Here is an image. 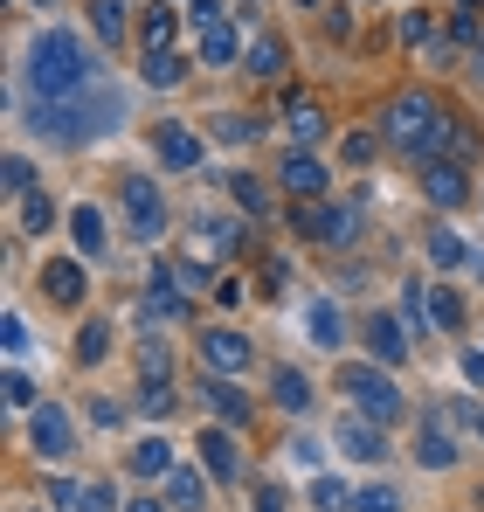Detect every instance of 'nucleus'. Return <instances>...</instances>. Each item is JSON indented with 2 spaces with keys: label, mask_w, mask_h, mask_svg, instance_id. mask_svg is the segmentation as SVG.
<instances>
[{
  "label": "nucleus",
  "mask_w": 484,
  "mask_h": 512,
  "mask_svg": "<svg viewBox=\"0 0 484 512\" xmlns=\"http://www.w3.org/2000/svg\"><path fill=\"white\" fill-rule=\"evenodd\" d=\"M28 84L42 90V104L77 97V90L97 84V56H83V42L70 35V28H49V35L28 49Z\"/></svg>",
  "instance_id": "1"
},
{
  "label": "nucleus",
  "mask_w": 484,
  "mask_h": 512,
  "mask_svg": "<svg viewBox=\"0 0 484 512\" xmlns=\"http://www.w3.org/2000/svg\"><path fill=\"white\" fill-rule=\"evenodd\" d=\"M381 132H388V146H402V153H422V160H443V146L457 139L450 132V111L443 104H429V97H395L388 111H381Z\"/></svg>",
  "instance_id": "2"
},
{
  "label": "nucleus",
  "mask_w": 484,
  "mask_h": 512,
  "mask_svg": "<svg viewBox=\"0 0 484 512\" xmlns=\"http://www.w3.org/2000/svg\"><path fill=\"white\" fill-rule=\"evenodd\" d=\"M118 90H77V97H56V104H42V132H56V139H97V132H111L118 125Z\"/></svg>",
  "instance_id": "3"
},
{
  "label": "nucleus",
  "mask_w": 484,
  "mask_h": 512,
  "mask_svg": "<svg viewBox=\"0 0 484 512\" xmlns=\"http://www.w3.org/2000/svg\"><path fill=\"white\" fill-rule=\"evenodd\" d=\"M339 388H346L374 423H395V416H402V388H395L381 367H346V374H339Z\"/></svg>",
  "instance_id": "4"
},
{
  "label": "nucleus",
  "mask_w": 484,
  "mask_h": 512,
  "mask_svg": "<svg viewBox=\"0 0 484 512\" xmlns=\"http://www.w3.org/2000/svg\"><path fill=\"white\" fill-rule=\"evenodd\" d=\"M118 201H125V222H132V236H160L166 229V201H160V187L146 180V173H125V187H118Z\"/></svg>",
  "instance_id": "5"
},
{
  "label": "nucleus",
  "mask_w": 484,
  "mask_h": 512,
  "mask_svg": "<svg viewBox=\"0 0 484 512\" xmlns=\"http://www.w3.org/2000/svg\"><path fill=\"white\" fill-rule=\"evenodd\" d=\"M298 236H312V243H353V208H298Z\"/></svg>",
  "instance_id": "6"
},
{
  "label": "nucleus",
  "mask_w": 484,
  "mask_h": 512,
  "mask_svg": "<svg viewBox=\"0 0 484 512\" xmlns=\"http://www.w3.org/2000/svg\"><path fill=\"white\" fill-rule=\"evenodd\" d=\"M153 153H160V167H173V173H194V167H201V139H194L187 125H160Z\"/></svg>",
  "instance_id": "7"
},
{
  "label": "nucleus",
  "mask_w": 484,
  "mask_h": 512,
  "mask_svg": "<svg viewBox=\"0 0 484 512\" xmlns=\"http://www.w3.org/2000/svg\"><path fill=\"white\" fill-rule=\"evenodd\" d=\"M201 360H208V374H242L249 367V340L242 333H201Z\"/></svg>",
  "instance_id": "8"
},
{
  "label": "nucleus",
  "mask_w": 484,
  "mask_h": 512,
  "mask_svg": "<svg viewBox=\"0 0 484 512\" xmlns=\"http://www.w3.org/2000/svg\"><path fill=\"white\" fill-rule=\"evenodd\" d=\"M28 436H35L42 457H70V450H77V436H70V416H63V409H35V429H28Z\"/></svg>",
  "instance_id": "9"
},
{
  "label": "nucleus",
  "mask_w": 484,
  "mask_h": 512,
  "mask_svg": "<svg viewBox=\"0 0 484 512\" xmlns=\"http://www.w3.org/2000/svg\"><path fill=\"white\" fill-rule=\"evenodd\" d=\"M367 353H374L381 367H402V360H408V333L395 326V319L374 312V319H367Z\"/></svg>",
  "instance_id": "10"
},
{
  "label": "nucleus",
  "mask_w": 484,
  "mask_h": 512,
  "mask_svg": "<svg viewBox=\"0 0 484 512\" xmlns=\"http://www.w3.org/2000/svg\"><path fill=\"white\" fill-rule=\"evenodd\" d=\"M422 194H429L436 208H457V201L471 194V180H464V167H450V160H436V167L422 173Z\"/></svg>",
  "instance_id": "11"
},
{
  "label": "nucleus",
  "mask_w": 484,
  "mask_h": 512,
  "mask_svg": "<svg viewBox=\"0 0 484 512\" xmlns=\"http://www.w3.org/2000/svg\"><path fill=\"white\" fill-rule=\"evenodd\" d=\"M381 429L388 423H374V416H346V423H339V450H346V457H381V450H388Z\"/></svg>",
  "instance_id": "12"
},
{
  "label": "nucleus",
  "mask_w": 484,
  "mask_h": 512,
  "mask_svg": "<svg viewBox=\"0 0 484 512\" xmlns=\"http://www.w3.org/2000/svg\"><path fill=\"white\" fill-rule=\"evenodd\" d=\"M284 187H291L298 201L325 194V160H319V153H291V160H284Z\"/></svg>",
  "instance_id": "13"
},
{
  "label": "nucleus",
  "mask_w": 484,
  "mask_h": 512,
  "mask_svg": "<svg viewBox=\"0 0 484 512\" xmlns=\"http://www.w3.org/2000/svg\"><path fill=\"white\" fill-rule=\"evenodd\" d=\"M42 291H49L56 305H83V263H70V256H56V263L42 270Z\"/></svg>",
  "instance_id": "14"
},
{
  "label": "nucleus",
  "mask_w": 484,
  "mask_h": 512,
  "mask_svg": "<svg viewBox=\"0 0 484 512\" xmlns=\"http://www.w3.org/2000/svg\"><path fill=\"white\" fill-rule=\"evenodd\" d=\"M194 443H201V464H208L215 478H236V436H229V429H201Z\"/></svg>",
  "instance_id": "15"
},
{
  "label": "nucleus",
  "mask_w": 484,
  "mask_h": 512,
  "mask_svg": "<svg viewBox=\"0 0 484 512\" xmlns=\"http://www.w3.org/2000/svg\"><path fill=\"white\" fill-rule=\"evenodd\" d=\"M180 270H153V284H146V305L166 312V319H187V298H180V284H173Z\"/></svg>",
  "instance_id": "16"
},
{
  "label": "nucleus",
  "mask_w": 484,
  "mask_h": 512,
  "mask_svg": "<svg viewBox=\"0 0 484 512\" xmlns=\"http://www.w3.org/2000/svg\"><path fill=\"white\" fill-rule=\"evenodd\" d=\"M201 63H208V70H229V63H236V28H229V21L201 28Z\"/></svg>",
  "instance_id": "17"
},
{
  "label": "nucleus",
  "mask_w": 484,
  "mask_h": 512,
  "mask_svg": "<svg viewBox=\"0 0 484 512\" xmlns=\"http://www.w3.org/2000/svg\"><path fill=\"white\" fill-rule=\"evenodd\" d=\"M422 464H429V471L457 464V443H450V423H443V416H429V429H422Z\"/></svg>",
  "instance_id": "18"
},
{
  "label": "nucleus",
  "mask_w": 484,
  "mask_h": 512,
  "mask_svg": "<svg viewBox=\"0 0 484 512\" xmlns=\"http://www.w3.org/2000/svg\"><path fill=\"white\" fill-rule=\"evenodd\" d=\"M132 471H139V478H166V471H173V443L146 436V443L132 450Z\"/></svg>",
  "instance_id": "19"
},
{
  "label": "nucleus",
  "mask_w": 484,
  "mask_h": 512,
  "mask_svg": "<svg viewBox=\"0 0 484 512\" xmlns=\"http://www.w3.org/2000/svg\"><path fill=\"white\" fill-rule=\"evenodd\" d=\"M277 409H291V416L312 409V381H305L298 367H277Z\"/></svg>",
  "instance_id": "20"
},
{
  "label": "nucleus",
  "mask_w": 484,
  "mask_h": 512,
  "mask_svg": "<svg viewBox=\"0 0 484 512\" xmlns=\"http://www.w3.org/2000/svg\"><path fill=\"white\" fill-rule=\"evenodd\" d=\"M70 236H77L83 256H104V215H97V208H77V215H70Z\"/></svg>",
  "instance_id": "21"
},
{
  "label": "nucleus",
  "mask_w": 484,
  "mask_h": 512,
  "mask_svg": "<svg viewBox=\"0 0 484 512\" xmlns=\"http://www.w3.org/2000/svg\"><path fill=\"white\" fill-rule=\"evenodd\" d=\"M166 506L201 512V506H208V499H201V478H194V471H166Z\"/></svg>",
  "instance_id": "22"
},
{
  "label": "nucleus",
  "mask_w": 484,
  "mask_h": 512,
  "mask_svg": "<svg viewBox=\"0 0 484 512\" xmlns=\"http://www.w3.org/2000/svg\"><path fill=\"white\" fill-rule=\"evenodd\" d=\"M90 28H97L104 42H118V35H125V7H118V0H90Z\"/></svg>",
  "instance_id": "23"
},
{
  "label": "nucleus",
  "mask_w": 484,
  "mask_h": 512,
  "mask_svg": "<svg viewBox=\"0 0 484 512\" xmlns=\"http://www.w3.org/2000/svg\"><path fill=\"white\" fill-rule=\"evenodd\" d=\"M305 326H312V346H339L346 340V333H339V305H312Z\"/></svg>",
  "instance_id": "24"
},
{
  "label": "nucleus",
  "mask_w": 484,
  "mask_h": 512,
  "mask_svg": "<svg viewBox=\"0 0 484 512\" xmlns=\"http://www.w3.org/2000/svg\"><path fill=\"white\" fill-rule=\"evenodd\" d=\"M173 28H180V14H173V7H153V14H146V56L173 42Z\"/></svg>",
  "instance_id": "25"
},
{
  "label": "nucleus",
  "mask_w": 484,
  "mask_h": 512,
  "mask_svg": "<svg viewBox=\"0 0 484 512\" xmlns=\"http://www.w3.org/2000/svg\"><path fill=\"white\" fill-rule=\"evenodd\" d=\"M249 70H256V77H277V70H284V42H277V35H263V42L249 49Z\"/></svg>",
  "instance_id": "26"
},
{
  "label": "nucleus",
  "mask_w": 484,
  "mask_h": 512,
  "mask_svg": "<svg viewBox=\"0 0 484 512\" xmlns=\"http://www.w3.org/2000/svg\"><path fill=\"white\" fill-rule=\"evenodd\" d=\"M291 132H298V139L312 146V139L325 132V111H319V104H291Z\"/></svg>",
  "instance_id": "27"
},
{
  "label": "nucleus",
  "mask_w": 484,
  "mask_h": 512,
  "mask_svg": "<svg viewBox=\"0 0 484 512\" xmlns=\"http://www.w3.org/2000/svg\"><path fill=\"white\" fill-rule=\"evenodd\" d=\"M208 402H215V409H222L229 423H242V416H249V402H242V395L229 388V381H208Z\"/></svg>",
  "instance_id": "28"
},
{
  "label": "nucleus",
  "mask_w": 484,
  "mask_h": 512,
  "mask_svg": "<svg viewBox=\"0 0 484 512\" xmlns=\"http://www.w3.org/2000/svg\"><path fill=\"white\" fill-rule=\"evenodd\" d=\"M21 229H28V236L56 229V201H49V194H35V201H28V215H21Z\"/></svg>",
  "instance_id": "29"
},
{
  "label": "nucleus",
  "mask_w": 484,
  "mask_h": 512,
  "mask_svg": "<svg viewBox=\"0 0 484 512\" xmlns=\"http://www.w3.org/2000/svg\"><path fill=\"white\" fill-rule=\"evenodd\" d=\"M429 319H436V326H464V305H457V291H429Z\"/></svg>",
  "instance_id": "30"
},
{
  "label": "nucleus",
  "mask_w": 484,
  "mask_h": 512,
  "mask_svg": "<svg viewBox=\"0 0 484 512\" xmlns=\"http://www.w3.org/2000/svg\"><path fill=\"white\" fill-rule=\"evenodd\" d=\"M146 84H160V90H173V84H180V63H173L166 49H153V56H146Z\"/></svg>",
  "instance_id": "31"
},
{
  "label": "nucleus",
  "mask_w": 484,
  "mask_h": 512,
  "mask_svg": "<svg viewBox=\"0 0 484 512\" xmlns=\"http://www.w3.org/2000/svg\"><path fill=\"white\" fill-rule=\"evenodd\" d=\"M346 499H353V492H346L339 478H319V485H312V506L319 512H346Z\"/></svg>",
  "instance_id": "32"
},
{
  "label": "nucleus",
  "mask_w": 484,
  "mask_h": 512,
  "mask_svg": "<svg viewBox=\"0 0 484 512\" xmlns=\"http://www.w3.org/2000/svg\"><path fill=\"white\" fill-rule=\"evenodd\" d=\"M77 512H118V492L111 485H77Z\"/></svg>",
  "instance_id": "33"
},
{
  "label": "nucleus",
  "mask_w": 484,
  "mask_h": 512,
  "mask_svg": "<svg viewBox=\"0 0 484 512\" xmlns=\"http://www.w3.org/2000/svg\"><path fill=\"white\" fill-rule=\"evenodd\" d=\"M429 256H436L443 270H457V263H464V243H457L450 229H436V236H429Z\"/></svg>",
  "instance_id": "34"
},
{
  "label": "nucleus",
  "mask_w": 484,
  "mask_h": 512,
  "mask_svg": "<svg viewBox=\"0 0 484 512\" xmlns=\"http://www.w3.org/2000/svg\"><path fill=\"white\" fill-rule=\"evenodd\" d=\"M353 506H360V512H395L402 499H395L388 485H367V492H353Z\"/></svg>",
  "instance_id": "35"
},
{
  "label": "nucleus",
  "mask_w": 484,
  "mask_h": 512,
  "mask_svg": "<svg viewBox=\"0 0 484 512\" xmlns=\"http://www.w3.org/2000/svg\"><path fill=\"white\" fill-rule=\"evenodd\" d=\"M339 160H346V167H367V160H374V132H353V139L339 146Z\"/></svg>",
  "instance_id": "36"
},
{
  "label": "nucleus",
  "mask_w": 484,
  "mask_h": 512,
  "mask_svg": "<svg viewBox=\"0 0 484 512\" xmlns=\"http://www.w3.org/2000/svg\"><path fill=\"white\" fill-rule=\"evenodd\" d=\"M201 243H208V250H229V243H236V222H222V215L201 222Z\"/></svg>",
  "instance_id": "37"
},
{
  "label": "nucleus",
  "mask_w": 484,
  "mask_h": 512,
  "mask_svg": "<svg viewBox=\"0 0 484 512\" xmlns=\"http://www.w3.org/2000/svg\"><path fill=\"white\" fill-rule=\"evenodd\" d=\"M104 346H111V333H104V326H83V340H77V360L90 367V360H97Z\"/></svg>",
  "instance_id": "38"
},
{
  "label": "nucleus",
  "mask_w": 484,
  "mask_h": 512,
  "mask_svg": "<svg viewBox=\"0 0 484 512\" xmlns=\"http://www.w3.org/2000/svg\"><path fill=\"white\" fill-rule=\"evenodd\" d=\"M28 187H35V167L14 153V160H7V194H28Z\"/></svg>",
  "instance_id": "39"
},
{
  "label": "nucleus",
  "mask_w": 484,
  "mask_h": 512,
  "mask_svg": "<svg viewBox=\"0 0 484 512\" xmlns=\"http://www.w3.org/2000/svg\"><path fill=\"white\" fill-rule=\"evenodd\" d=\"M7 402H14V409H28V402H35V381H28V374H21V367H14V374H7Z\"/></svg>",
  "instance_id": "40"
},
{
  "label": "nucleus",
  "mask_w": 484,
  "mask_h": 512,
  "mask_svg": "<svg viewBox=\"0 0 484 512\" xmlns=\"http://www.w3.org/2000/svg\"><path fill=\"white\" fill-rule=\"evenodd\" d=\"M236 201L242 208H263V180L256 173H236Z\"/></svg>",
  "instance_id": "41"
},
{
  "label": "nucleus",
  "mask_w": 484,
  "mask_h": 512,
  "mask_svg": "<svg viewBox=\"0 0 484 512\" xmlns=\"http://www.w3.org/2000/svg\"><path fill=\"white\" fill-rule=\"evenodd\" d=\"M49 506H56V512H77V485H70V478H56V485H49Z\"/></svg>",
  "instance_id": "42"
},
{
  "label": "nucleus",
  "mask_w": 484,
  "mask_h": 512,
  "mask_svg": "<svg viewBox=\"0 0 484 512\" xmlns=\"http://www.w3.org/2000/svg\"><path fill=\"white\" fill-rule=\"evenodd\" d=\"M402 42H415V49L429 42V14H408V21H402Z\"/></svg>",
  "instance_id": "43"
},
{
  "label": "nucleus",
  "mask_w": 484,
  "mask_h": 512,
  "mask_svg": "<svg viewBox=\"0 0 484 512\" xmlns=\"http://www.w3.org/2000/svg\"><path fill=\"white\" fill-rule=\"evenodd\" d=\"M464 381H471V388H484V346H471V353H464Z\"/></svg>",
  "instance_id": "44"
},
{
  "label": "nucleus",
  "mask_w": 484,
  "mask_h": 512,
  "mask_svg": "<svg viewBox=\"0 0 484 512\" xmlns=\"http://www.w3.org/2000/svg\"><path fill=\"white\" fill-rule=\"evenodd\" d=\"M28 346V326H21V312H7V353H21Z\"/></svg>",
  "instance_id": "45"
},
{
  "label": "nucleus",
  "mask_w": 484,
  "mask_h": 512,
  "mask_svg": "<svg viewBox=\"0 0 484 512\" xmlns=\"http://www.w3.org/2000/svg\"><path fill=\"white\" fill-rule=\"evenodd\" d=\"M194 21H201V28H215V21H222V0H194Z\"/></svg>",
  "instance_id": "46"
},
{
  "label": "nucleus",
  "mask_w": 484,
  "mask_h": 512,
  "mask_svg": "<svg viewBox=\"0 0 484 512\" xmlns=\"http://www.w3.org/2000/svg\"><path fill=\"white\" fill-rule=\"evenodd\" d=\"M256 512H284V492H277V485H263V492H256Z\"/></svg>",
  "instance_id": "47"
},
{
  "label": "nucleus",
  "mask_w": 484,
  "mask_h": 512,
  "mask_svg": "<svg viewBox=\"0 0 484 512\" xmlns=\"http://www.w3.org/2000/svg\"><path fill=\"white\" fill-rule=\"evenodd\" d=\"M125 512H166V506H160V499H132Z\"/></svg>",
  "instance_id": "48"
},
{
  "label": "nucleus",
  "mask_w": 484,
  "mask_h": 512,
  "mask_svg": "<svg viewBox=\"0 0 484 512\" xmlns=\"http://www.w3.org/2000/svg\"><path fill=\"white\" fill-rule=\"evenodd\" d=\"M457 7H471V14H478V7H484V0H457Z\"/></svg>",
  "instance_id": "49"
},
{
  "label": "nucleus",
  "mask_w": 484,
  "mask_h": 512,
  "mask_svg": "<svg viewBox=\"0 0 484 512\" xmlns=\"http://www.w3.org/2000/svg\"><path fill=\"white\" fill-rule=\"evenodd\" d=\"M478 77H484V42H478Z\"/></svg>",
  "instance_id": "50"
},
{
  "label": "nucleus",
  "mask_w": 484,
  "mask_h": 512,
  "mask_svg": "<svg viewBox=\"0 0 484 512\" xmlns=\"http://www.w3.org/2000/svg\"><path fill=\"white\" fill-rule=\"evenodd\" d=\"M305 7H319V0H305Z\"/></svg>",
  "instance_id": "51"
},
{
  "label": "nucleus",
  "mask_w": 484,
  "mask_h": 512,
  "mask_svg": "<svg viewBox=\"0 0 484 512\" xmlns=\"http://www.w3.org/2000/svg\"><path fill=\"white\" fill-rule=\"evenodd\" d=\"M478 270H484V256H478Z\"/></svg>",
  "instance_id": "52"
},
{
  "label": "nucleus",
  "mask_w": 484,
  "mask_h": 512,
  "mask_svg": "<svg viewBox=\"0 0 484 512\" xmlns=\"http://www.w3.org/2000/svg\"><path fill=\"white\" fill-rule=\"evenodd\" d=\"M478 429H484V416H478Z\"/></svg>",
  "instance_id": "53"
},
{
  "label": "nucleus",
  "mask_w": 484,
  "mask_h": 512,
  "mask_svg": "<svg viewBox=\"0 0 484 512\" xmlns=\"http://www.w3.org/2000/svg\"><path fill=\"white\" fill-rule=\"evenodd\" d=\"M42 7H49V0H42Z\"/></svg>",
  "instance_id": "54"
}]
</instances>
